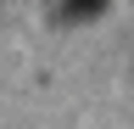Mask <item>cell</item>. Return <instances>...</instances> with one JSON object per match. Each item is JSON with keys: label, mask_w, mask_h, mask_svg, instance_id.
<instances>
[{"label": "cell", "mask_w": 134, "mask_h": 129, "mask_svg": "<svg viewBox=\"0 0 134 129\" xmlns=\"http://www.w3.org/2000/svg\"><path fill=\"white\" fill-rule=\"evenodd\" d=\"M106 6V0H67V11H73V17H90V11H100Z\"/></svg>", "instance_id": "1"}]
</instances>
